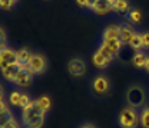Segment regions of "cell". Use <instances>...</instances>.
<instances>
[{"instance_id":"30bf717a","label":"cell","mask_w":149,"mask_h":128,"mask_svg":"<svg viewBox=\"0 0 149 128\" xmlns=\"http://www.w3.org/2000/svg\"><path fill=\"white\" fill-rule=\"evenodd\" d=\"M92 62L97 69H105V68L109 66V63L112 62V59L109 56L105 55L100 49H96L92 55Z\"/></svg>"},{"instance_id":"e0dca14e","label":"cell","mask_w":149,"mask_h":128,"mask_svg":"<svg viewBox=\"0 0 149 128\" xmlns=\"http://www.w3.org/2000/svg\"><path fill=\"white\" fill-rule=\"evenodd\" d=\"M30 55H32V52H30L29 49H26V48H20V49H17V51H16L17 63L22 65V66H26L27 62H29V59H30Z\"/></svg>"},{"instance_id":"8992f818","label":"cell","mask_w":149,"mask_h":128,"mask_svg":"<svg viewBox=\"0 0 149 128\" xmlns=\"http://www.w3.org/2000/svg\"><path fill=\"white\" fill-rule=\"evenodd\" d=\"M68 72L73 78H82L88 72V63L82 56H72L68 60Z\"/></svg>"},{"instance_id":"8fae6325","label":"cell","mask_w":149,"mask_h":128,"mask_svg":"<svg viewBox=\"0 0 149 128\" xmlns=\"http://www.w3.org/2000/svg\"><path fill=\"white\" fill-rule=\"evenodd\" d=\"M112 39H120V26L111 25L102 32L100 40H112Z\"/></svg>"},{"instance_id":"5b68a950","label":"cell","mask_w":149,"mask_h":128,"mask_svg":"<svg viewBox=\"0 0 149 128\" xmlns=\"http://www.w3.org/2000/svg\"><path fill=\"white\" fill-rule=\"evenodd\" d=\"M26 68L29 69V72L32 73L33 76L42 75V73L46 72V69H47V59H46V56L42 55V53H37V52L33 53L32 52Z\"/></svg>"},{"instance_id":"ba28073f","label":"cell","mask_w":149,"mask_h":128,"mask_svg":"<svg viewBox=\"0 0 149 128\" xmlns=\"http://www.w3.org/2000/svg\"><path fill=\"white\" fill-rule=\"evenodd\" d=\"M113 3H115V0H95L91 10L95 15L105 16V15H109L111 12H113Z\"/></svg>"},{"instance_id":"603a6c76","label":"cell","mask_w":149,"mask_h":128,"mask_svg":"<svg viewBox=\"0 0 149 128\" xmlns=\"http://www.w3.org/2000/svg\"><path fill=\"white\" fill-rule=\"evenodd\" d=\"M4 48H7V35L6 30L0 26V51H3Z\"/></svg>"},{"instance_id":"484cf974","label":"cell","mask_w":149,"mask_h":128,"mask_svg":"<svg viewBox=\"0 0 149 128\" xmlns=\"http://www.w3.org/2000/svg\"><path fill=\"white\" fill-rule=\"evenodd\" d=\"M95 0H76V3L80 6V7H83V9H92V4Z\"/></svg>"},{"instance_id":"ffe728a7","label":"cell","mask_w":149,"mask_h":128,"mask_svg":"<svg viewBox=\"0 0 149 128\" xmlns=\"http://www.w3.org/2000/svg\"><path fill=\"white\" fill-rule=\"evenodd\" d=\"M22 96H23V92H20V91L10 92V95H9V102H10V105H13V107H16V108H20Z\"/></svg>"},{"instance_id":"6da1fadb","label":"cell","mask_w":149,"mask_h":128,"mask_svg":"<svg viewBox=\"0 0 149 128\" xmlns=\"http://www.w3.org/2000/svg\"><path fill=\"white\" fill-rule=\"evenodd\" d=\"M46 120V111L37 104V101H30L27 107L22 110V124L23 128H42Z\"/></svg>"},{"instance_id":"277c9868","label":"cell","mask_w":149,"mask_h":128,"mask_svg":"<svg viewBox=\"0 0 149 128\" xmlns=\"http://www.w3.org/2000/svg\"><path fill=\"white\" fill-rule=\"evenodd\" d=\"M118 124L120 128H138L139 112L132 107H123L118 115Z\"/></svg>"},{"instance_id":"52a82bcc","label":"cell","mask_w":149,"mask_h":128,"mask_svg":"<svg viewBox=\"0 0 149 128\" xmlns=\"http://www.w3.org/2000/svg\"><path fill=\"white\" fill-rule=\"evenodd\" d=\"M17 63V56L16 51L12 48H4L3 51H0V71L6 69L10 65H16Z\"/></svg>"},{"instance_id":"ac0fdd59","label":"cell","mask_w":149,"mask_h":128,"mask_svg":"<svg viewBox=\"0 0 149 128\" xmlns=\"http://www.w3.org/2000/svg\"><path fill=\"white\" fill-rule=\"evenodd\" d=\"M128 46H129L133 52H139V51H142V49H143V46H142V37H141V32H136V33L132 36L130 42L128 43Z\"/></svg>"},{"instance_id":"4fadbf2b","label":"cell","mask_w":149,"mask_h":128,"mask_svg":"<svg viewBox=\"0 0 149 128\" xmlns=\"http://www.w3.org/2000/svg\"><path fill=\"white\" fill-rule=\"evenodd\" d=\"M130 7V1L129 0H115L113 3V12L119 13V15H128Z\"/></svg>"},{"instance_id":"7a4b0ae2","label":"cell","mask_w":149,"mask_h":128,"mask_svg":"<svg viewBox=\"0 0 149 128\" xmlns=\"http://www.w3.org/2000/svg\"><path fill=\"white\" fill-rule=\"evenodd\" d=\"M91 89H92L93 95L105 98L108 96L112 91V82L111 78L106 73H97L91 82Z\"/></svg>"},{"instance_id":"83f0119b","label":"cell","mask_w":149,"mask_h":128,"mask_svg":"<svg viewBox=\"0 0 149 128\" xmlns=\"http://www.w3.org/2000/svg\"><path fill=\"white\" fill-rule=\"evenodd\" d=\"M77 128H96V125L92 124V122H83V124H80Z\"/></svg>"},{"instance_id":"d4e9b609","label":"cell","mask_w":149,"mask_h":128,"mask_svg":"<svg viewBox=\"0 0 149 128\" xmlns=\"http://www.w3.org/2000/svg\"><path fill=\"white\" fill-rule=\"evenodd\" d=\"M141 37L143 49H149V32H141Z\"/></svg>"},{"instance_id":"4dcf8cb0","label":"cell","mask_w":149,"mask_h":128,"mask_svg":"<svg viewBox=\"0 0 149 128\" xmlns=\"http://www.w3.org/2000/svg\"><path fill=\"white\" fill-rule=\"evenodd\" d=\"M3 95H4V89H3V87L0 85V99H3Z\"/></svg>"},{"instance_id":"3957f363","label":"cell","mask_w":149,"mask_h":128,"mask_svg":"<svg viewBox=\"0 0 149 128\" xmlns=\"http://www.w3.org/2000/svg\"><path fill=\"white\" fill-rule=\"evenodd\" d=\"M146 101V94L145 89L141 85H130L126 91V104L128 107H132L135 110L145 107Z\"/></svg>"},{"instance_id":"f546056e","label":"cell","mask_w":149,"mask_h":128,"mask_svg":"<svg viewBox=\"0 0 149 128\" xmlns=\"http://www.w3.org/2000/svg\"><path fill=\"white\" fill-rule=\"evenodd\" d=\"M145 71L149 72V55H148V59H146V63H145Z\"/></svg>"},{"instance_id":"9c48e42d","label":"cell","mask_w":149,"mask_h":128,"mask_svg":"<svg viewBox=\"0 0 149 128\" xmlns=\"http://www.w3.org/2000/svg\"><path fill=\"white\" fill-rule=\"evenodd\" d=\"M33 75L29 72V69L26 68V66H23L19 73L16 75V78H15V81H13V84L19 87V88H26V87H29L32 82H33Z\"/></svg>"},{"instance_id":"44dd1931","label":"cell","mask_w":149,"mask_h":128,"mask_svg":"<svg viewBox=\"0 0 149 128\" xmlns=\"http://www.w3.org/2000/svg\"><path fill=\"white\" fill-rule=\"evenodd\" d=\"M13 120H15V117H13V112L10 110L1 112V114H0V128H3L6 124H9V122L13 121Z\"/></svg>"},{"instance_id":"d6986e66","label":"cell","mask_w":149,"mask_h":128,"mask_svg":"<svg viewBox=\"0 0 149 128\" xmlns=\"http://www.w3.org/2000/svg\"><path fill=\"white\" fill-rule=\"evenodd\" d=\"M139 124L142 128H149V105L141 108L139 112Z\"/></svg>"},{"instance_id":"9a60e30c","label":"cell","mask_w":149,"mask_h":128,"mask_svg":"<svg viewBox=\"0 0 149 128\" xmlns=\"http://www.w3.org/2000/svg\"><path fill=\"white\" fill-rule=\"evenodd\" d=\"M132 65L135 66V68H145V63H146V59H148V55L145 53V52H142V51H139V52H135L133 55H132Z\"/></svg>"},{"instance_id":"7402d4cb","label":"cell","mask_w":149,"mask_h":128,"mask_svg":"<svg viewBox=\"0 0 149 128\" xmlns=\"http://www.w3.org/2000/svg\"><path fill=\"white\" fill-rule=\"evenodd\" d=\"M36 101H37V104L42 107V110H45L46 112L50 110V107H52V99H50L47 95H43V96L37 98Z\"/></svg>"},{"instance_id":"5bb4252c","label":"cell","mask_w":149,"mask_h":128,"mask_svg":"<svg viewBox=\"0 0 149 128\" xmlns=\"http://www.w3.org/2000/svg\"><path fill=\"white\" fill-rule=\"evenodd\" d=\"M126 19H128V22H130L132 25L139 26V25L142 23V20H143V15H142V12H141L139 9L132 7L129 10V13L126 15Z\"/></svg>"},{"instance_id":"2e32d148","label":"cell","mask_w":149,"mask_h":128,"mask_svg":"<svg viewBox=\"0 0 149 128\" xmlns=\"http://www.w3.org/2000/svg\"><path fill=\"white\" fill-rule=\"evenodd\" d=\"M135 33L136 32L133 30L132 26H129V25H120V40L123 42V45H128Z\"/></svg>"},{"instance_id":"4316f807","label":"cell","mask_w":149,"mask_h":128,"mask_svg":"<svg viewBox=\"0 0 149 128\" xmlns=\"http://www.w3.org/2000/svg\"><path fill=\"white\" fill-rule=\"evenodd\" d=\"M3 128H20V124H19L17 121H16V118H15L13 121H10L9 124H6Z\"/></svg>"},{"instance_id":"cb8c5ba5","label":"cell","mask_w":149,"mask_h":128,"mask_svg":"<svg viewBox=\"0 0 149 128\" xmlns=\"http://www.w3.org/2000/svg\"><path fill=\"white\" fill-rule=\"evenodd\" d=\"M16 3H17V0H0V7L4 10H10Z\"/></svg>"},{"instance_id":"f1b7e54d","label":"cell","mask_w":149,"mask_h":128,"mask_svg":"<svg viewBox=\"0 0 149 128\" xmlns=\"http://www.w3.org/2000/svg\"><path fill=\"white\" fill-rule=\"evenodd\" d=\"M9 108H7V105H6V102L3 101V99H0V114L1 112H4V111H7Z\"/></svg>"},{"instance_id":"7c38bea8","label":"cell","mask_w":149,"mask_h":128,"mask_svg":"<svg viewBox=\"0 0 149 128\" xmlns=\"http://www.w3.org/2000/svg\"><path fill=\"white\" fill-rule=\"evenodd\" d=\"M22 68H23V66H22V65H19V63H16V65H10V66H7L6 69H3V71H1V76H3L6 81L13 82V81H15V78H16V75L19 73V71H20Z\"/></svg>"}]
</instances>
